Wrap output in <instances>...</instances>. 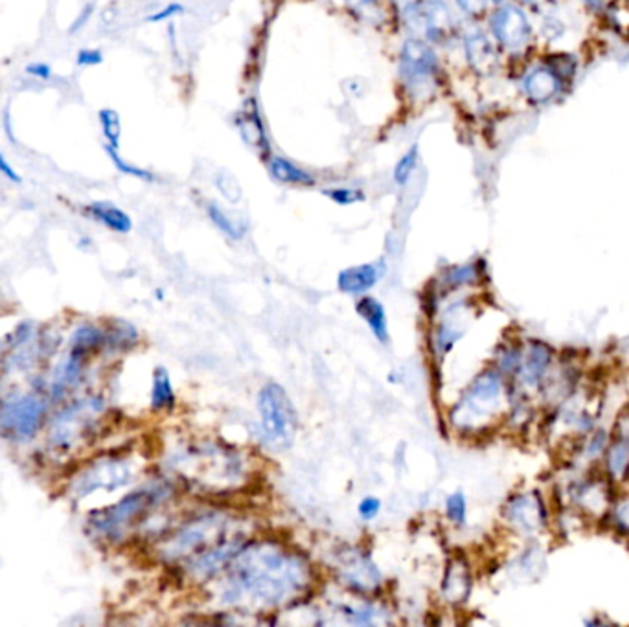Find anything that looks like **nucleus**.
<instances>
[{"instance_id": "1", "label": "nucleus", "mask_w": 629, "mask_h": 627, "mask_svg": "<svg viewBox=\"0 0 629 627\" xmlns=\"http://www.w3.org/2000/svg\"><path fill=\"white\" fill-rule=\"evenodd\" d=\"M223 601L242 609H278L306 595L313 569L302 553L284 543L259 539L244 543L225 570Z\"/></svg>"}, {"instance_id": "2", "label": "nucleus", "mask_w": 629, "mask_h": 627, "mask_svg": "<svg viewBox=\"0 0 629 627\" xmlns=\"http://www.w3.org/2000/svg\"><path fill=\"white\" fill-rule=\"evenodd\" d=\"M169 497V488L165 484L144 486L122 497L117 504L95 511L89 525L100 538L117 541L129 528L142 521L154 508L160 507Z\"/></svg>"}, {"instance_id": "3", "label": "nucleus", "mask_w": 629, "mask_h": 627, "mask_svg": "<svg viewBox=\"0 0 629 627\" xmlns=\"http://www.w3.org/2000/svg\"><path fill=\"white\" fill-rule=\"evenodd\" d=\"M228 517L222 513H205L196 517L194 521L186 522L168 539L165 556L169 561H190V559L216 549L225 541H230L228 536Z\"/></svg>"}, {"instance_id": "4", "label": "nucleus", "mask_w": 629, "mask_h": 627, "mask_svg": "<svg viewBox=\"0 0 629 627\" xmlns=\"http://www.w3.org/2000/svg\"><path fill=\"white\" fill-rule=\"evenodd\" d=\"M256 405L262 431L271 448H292L298 429V414L286 389L278 383H265L259 389Z\"/></svg>"}, {"instance_id": "5", "label": "nucleus", "mask_w": 629, "mask_h": 627, "mask_svg": "<svg viewBox=\"0 0 629 627\" xmlns=\"http://www.w3.org/2000/svg\"><path fill=\"white\" fill-rule=\"evenodd\" d=\"M439 59L422 39H407L400 52V79L403 89L416 104L433 98L439 87Z\"/></svg>"}, {"instance_id": "6", "label": "nucleus", "mask_w": 629, "mask_h": 627, "mask_svg": "<svg viewBox=\"0 0 629 627\" xmlns=\"http://www.w3.org/2000/svg\"><path fill=\"white\" fill-rule=\"evenodd\" d=\"M403 22L429 42L450 41L456 32V19L444 0H416L403 11Z\"/></svg>"}, {"instance_id": "7", "label": "nucleus", "mask_w": 629, "mask_h": 627, "mask_svg": "<svg viewBox=\"0 0 629 627\" xmlns=\"http://www.w3.org/2000/svg\"><path fill=\"white\" fill-rule=\"evenodd\" d=\"M493 41L510 53H523L534 41V27L521 6L501 4L490 16Z\"/></svg>"}, {"instance_id": "8", "label": "nucleus", "mask_w": 629, "mask_h": 627, "mask_svg": "<svg viewBox=\"0 0 629 627\" xmlns=\"http://www.w3.org/2000/svg\"><path fill=\"white\" fill-rule=\"evenodd\" d=\"M501 378L495 372L479 375L451 412V423L459 429H470L490 414V406L501 398Z\"/></svg>"}, {"instance_id": "9", "label": "nucleus", "mask_w": 629, "mask_h": 627, "mask_svg": "<svg viewBox=\"0 0 629 627\" xmlns=\"http://www.w3.org/2000/svg\"><path fill=\"white\" fill-rule=\"evenodd\" d=\"M47 403L36 394L19 395L0 406V434L11 440H32L41 429Z\"/></svg>"}, {"instance_id": "10", "label": "nucleus", "mask_w": 629, "mask_h": 627, "mask_svg": "<svg viewBox=\"0 0 629 627\" xmlns=\"http://www.w3.org/2000/svg\"><path fill=\"white\" fill-rule=\"evenodd\" d=\"M523 95L532 106H547L563 89V76L549 63L535 65L523 76Z\"/></svg>"}, {"instance_id": "11", "label": "nucleus", "mask_w": 629, "mask_h": 627, "mask_svg": "<svg viewBox=\"0 0 629 627\" xmlns=\"http://www.w3.org/2000/svg\"><path fill=\"white\" fill-rule=\"evenodd\" d=\"M464 56L470 69L476 76L490 78L495 75L501 65L498 42L493 41L482 30H471L464 36Z\"/></svg>"}, {"instance_id": "12", "label": "nucleus", "mask_w": 629, "mask_h": 627, "mask_svg": "<svg viewBox=\"0 0 629 627\" xmlns=\"http://www.w3.org/2000/svg\"><path fill=\"white\" fill-rule=\"evenodd\" d=\"M129 479H131V468L126 460H101L78 479L80 480V496L85 497L90 491L100 490V488L107 491L118 490L126 486Z\"/></svg>"}, {"instance_id": "13", "label": "nucleus", "mask_w": 629, "mask_h": 627, "mask_svg": "<svg viewBox=\"0 0 629 627\" xmlns=\"http://www.w3.org/2000/svg\"><path fill=\"white\" fill-rule=\"evenodd\" d=\"M341 576L346 581V586L357 590V592H376L383 581L377 565L372 561L368 553L350 552L338 565Z\"/></svg>"}, {"instance_id": "14", "label": "nucleus", "mask_w": 629, "mask_h": 627, "mask_svg": "<svg viewBox=\"0 0 629 627\" xmlns=\"http://www.w3.org/2000/svg\"><path fill=\"white\" fill-rule=\"evenodd\" d=\"M383 275H385V265L381 262L354 265L338 273L337 287L344 295L363 296L380 284Z\"/></svg>"}, {"instance_id": "15", "label": "nucleus", "mask_w": 629, "mask_h": 627, "mask_svg": "<svg viewBox=\"0 0 629 627\" xmlns=\"http://www.w3.org/2000/svg\"><path fill=\"white\" fill-rule=\"evenodd\" d=\"M83 214L112 233L129 234L132 231L131 216L111 200H92L83 206Z\"/></svg>"}, {"instance_id": "16", "label": "nucleus", "mask_w": 629, "mask_h": 627, "mask_svg": "<svg viewBox=\"0 0 629 627\" xmlns=\"http://www.w3.org/2000/svg\"><path fill=\"white\" fill-rule=\"evenodd\" d=\"M355 313L365 321L366 326L371 327L372 335L380 341L381 344H389L391 335H389V322H386V312L374 296H361L355 304Z\"/></svg>"}, {"instance_id": "17", "label": "nucleus", "mask_w": 629, "mask_h": 627, "mask_svg": "<svg viewBox=\"0 0 629 627\" xmlns=\"http://www.w3.org/2000/svg\"><path fill=\"white\" fill-rule=\"evenodd\" d=\"M352 16L371 27H383L391 19L389 0H344Z\"/></svg>"}, {"instance_id": "18", "label": "nucleus", "mask_w": 629, "mask_h": 627, "mask_svg": "<svg viewBox=\"0 0 629 627\" xmlns=\"http://www.w3.org/2000/svg\"><path fill=\"white\" fill-rule=\"evenodd\" d=\"M470 575H468V567H465L459 559H453L450 565H448V570H445L444 590L445 600L453 601V604H459V601H464L465 596L470 595Z\"/></svg>"}, {"instance_id": "19", "label": "nucleus", "mask_w": 629, "mask_h": 627, "mask_svg": "<svg viewBox=\"0 0 629 627\" xmlns=\"http://www.w3.org/2000/svg\"><path fill=\"white\" fill-rule=\"evenodd\" d=\"M175 391L166 366H157L154 372V385H151V411H174Z\"/></svg>"}, {"instance_id": "20", "label": "nucleus", "mask_w": 629, "mask_h": 627, "mask_svg": "<svg viewBox=\"0 0 629 627\" xmlns=\"http://www.w3.org/2000/svg\"><path fill=\"white\" fill-rule=\"evenodd\" d=\"M269 169L271 175H273L276 180L284 183V185H315L313 175L307 174V172H304V169L298 168V166H295V164L289 163V160H286V158L271 157Z\"/></svg>"}, {"instance_id": "21", "label": "nucleus", "mask_w": 629, "mask_h": 627, "mask_svg": "<svg viewBox=\"0 0 629 627\" xmlns=\"http://www.w3.org/2000/svg\"><path fill=\"white\" fill-rule=\"evenodd\" d=\"M239 133L245 143L256 149H267V137H265L264 126L259 121L258 109L256 107H245L242 117L238 118Z\"/></svg>"}, {"instance_id": "22", "label": "nucleus", "mask_w": 629, "mask_h": 627, "mask_svg": "<svg viewBox=\"0 0 629 627\" xmlns=\"http://www.w3.org/2000/svg\"><path fill=\"white\" fill-rule=\"evenodd\" d=\"M205 210H207L208 219H210L225 236L230 237V239H236V242L244 239L245 234H247V223L230 216V214L223 210L222 206L217 205V203H207Z\"/></svg>"}, {"instance_id": "23", "label": "nucleus", "mask_w": 629, "mask_h": 627, "mask_svg": "<svg viewBox=\"0 0 629 627\" xmlns=\"http://www.w3.org/2000/svg\"><path fill=\"white\" fill-rule=\"evenodd\" d=\"M137 327L126 321H112L111 326L106 330L107 349L111 350H131L138 343Z\"/></svg>"}, {"instance_id": "24", "label": "nucleus", "mask_w": 629, "mask_h": 627, "mask_svg": "<svg viewBox=\"0 0 629 627\" xmlns=\"http://www.w3.org/2000/svg\"><path fill=\"white\" fill-rule=\"evenodd\" d=\"M98 121H100L101 135L106 140V146L120 149V140H122V120L120 115L111 107H106L98 112Z\"/></svg>"}, {"instance_id": "25", "label": "nucleus", "mask_w": 629, "mask_h": 627, "mask_svg": "<svg viewBox=\"0 0 629 627\" xmlns=\"http://www.w3.org/2000/svg\"><path fill=\"white\" fill-rule=\"evenodd\" d=\"M540 36L549 47H560L569 38V27L560 16L547 13L540 22Z\"/></svg>"}, {"instance_id": "26", "label": "nucleus", "mask_w": 629, "mask_h": 627, "mask_svg": "<svg viewBox=\"0 0 629 627\" xmlns=\"http://www.w3.org/2000/svg\"><path fill=\"white\" fill-rule=\"evenodd\" d=\"M104 148H106L107 157L111 158V163L115 164V168H117L120 174L129 175V177H135V179L148 180V183L155 180V175L148 172V169L140 168V166H135V164H129L127 160H124L120 154H118L117 148H111V146H106V144H104Z\"/></svg>"}, {"instance_id": "27", "label": "nucleus", "mask_w": 629, "mask_h": 627, "mask_svg": "<svg viewBox=\"0 0 629 627\" xmlns=\"http://www.w3.org/2000/svg\"><path fill=\"white\" fill-rule=\"evenodd\" d=\"M216 186L217 190L222 192V196L225 197L228 203H239L242 197H244L242 185H239L238 179H236L230 172H227V169H222V172L216 175Z\"/></svg>"}, {"instance_id": "28", "label": "nucleus", "mask_w": 629, "mask_h": 627, "mask_svg": "<svg viewBox=\"0 0 629 627\" xmlns=\"http://www.w3.org/2000/svg\"><path fill=\"white\" fill-rule=\"evenodd\" d=\"M416 164H419V146H413L407 154L397 160L396 168H394L396 185H407L409 179L413 177L414 169H416Z\"/></svg>"}, {"instance_id": "29", "label": "nucleus", "mask_w": 629, "mask_h": 627, "mask_svg": "<svg viewBox=\"0 0 629 627\" xmlns=\"http://www.w3.org/2000/svg\"><path fill=\"white\" fill-rule=\"evenodd\" d=\"M445 516L456 527H464L465 517H468V504H465V497L462 491H455L445 499Z\"/></svg>"}, {"instance_id": "30", "label": "nucleus", "mask_w": 629, "mask_h": 627, "mask_svg": "<svg viewBox=\"0 0 629 627\" xmlns=\"http://www.w3.org/2000/svg\"><path fill=\"white\" fill-rule=\"evenodd\" d=\"M323 194L328 199L334 200L335 205L341 206L355 205V203L365 200V194L361 190H355V188H330V190H324Z\"/></svg>"}, {"instance_id": "31", "label": "nucleus", "mask_w": 629, "mask_h": 627, "mask_svg": "<svg viewBox=\"0 0 629 627\" xmlns=\"http://www.w3.org/2000/svg\"><path fill=\"white\" fill-rule=\"evenodd\" d=\"M475 278V265H459V267H453V270H450L448 271V273H445V284H450L451 287H461V285H468Z\"/></svg>"}, {"instance_id": "32", "label": "nucleus", "mask_w": 629, "mask_h": 627, "mask_svg": "<svg viewBox=\"0 0 629 627\" xmlns=\"http://www.w3.org/2000/svg\"><path fill=\"white\" fill-rule=\"evenodd\" d=\"M101 63H104V52H101L100 48L85 47L81 48L80 52L76 53V65L78 67L90 69V67H98Z\"/></svg>"}, {"instance_id": "33", "label": "nucleus", "mask_w": 629, "mask_h": 627, "mask_svg": "<svg viewBox=\"0 0 629 627\" xmlns=\"http://www.w3.org/2000/svg\"><path fill=\"white\" fill-rule=\"evenodd\" d=\"M96 6L90 2V4H85L80 11H78V16L72 19L69 27V36H76V33H80L81 30H85V27L89 25L90 19L95 17Z\"/></svg>"}, {"instance_id": "34", "label": "nucleus", "mask_w": 629, "mask_h": 627, "mask_svg": "<svg viewBox=\"0 0 629 627\" xmlns=\"http://www.w3.org/2000/svg\"><path fill=\"white\" fill-rule=\"evenodd\" d=\"M490 2L492 0H456V4L464 11L465 16L473 17V19H481L482 16H487Z\"/></svg>"}, {"instance_id": "35", "label": "nucleus", "mask_w": 629, "mask_h": 627, "mask_svg": "<svg viewBox=\"0 0 629 627\" xmlns=\"http://www.w3.org/2000/svg\"><path fill=\"white\" fill-rule=\"evenodd\" d=\"M24 75L28 78L38 79V81H50L53 76V70L50 65L45 61H32L24 67Z\"/></svg>"}, {"instance_id": "36", "label": "nucleus", "mask_w": 629, "mask_h": 627, "mask_svg": "<svg viewBox=\"0 0 629 627\" xmlns=\"http://www.w3.org/2000/svg\"><path fill=\"white\" fill-rule=\"evenodd\" d=\"M357 511H360L363 521H374L381 513V501L377 497H365V499L360 502Z\"/></svg>"}, {"instance_id": "37", "label": "nucleus", "mask_w": 629, "mask_h": 627, "mask_svg": "<svg viewBox=\"0 0 629 627\" xmlns=\"http://www.w3.org/2000/svg\"><path fill=\"white\" fill-rule=\"evenodd\" d=\"M185 13V6L177 4V2H171V4L165 6L163 10L157 11V13H151V16L146 17L148 22H165L174 17Z\"/></svg>"}, {"instance_id": "38", "label": "nucleus", "mask_w": 629, "mask_h": 627, "mask_svg": "<svg viewBox=\"0 0 629 627\" xmlns=\"http://www.w3.org/2000/svg\"><path fill=\"white\" fill-rule=\"evenodd\" d=\"M0 175L4 177L6 180H10L13 185H21L22 177L16 168H13V164L6 158V155L0 151Z\"/></svg>"}, {"instance_id": "39", "label": "nucleus", "mask_w": 629, "mask_h": 627, "mask_svg": "<svg viewBox=\"0 0 629 627\" xmlns=\"http://www.w3.org/2000/svg\"><path fill=\"white\" fill-rule=\"evenodd\" d=\"M606 0H582V4L591 11H602Z\"/></svg>"}, {"instance_id": "40", "label": "nucleus", "mask_w": 629, "mask_h": 627, "mask_svg": "<svg viewBox=\"0 0 629 627\" xmlns=\"http://www.w3.org/2000/svg\"><path fill=\"white\" fill-rule=\"evenodd\" d=\"M524 4L541 6L546 4V0H523Z\"/></svg>"}, {"instance_id": "41", "label": "nucleus", "mask_w": 629, "mask_h": 627, "mask_svg": "<svg viewBox=\"0 0 629 627\" xmlns=\"http://www.w3.org/2000/svg\"><path fill=\"white\" fill-rule=\"evenodd\" d=\"M492 2L493 4L501 6V4H507V2H510V0H492Z\"/></svg>"}]
</instances>
